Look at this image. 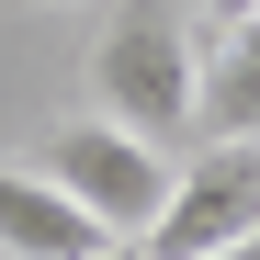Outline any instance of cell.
<instances>
[{"instance_id":"obj_3","label":"cell","mask_w":260,"mask_h":260,"mask_svg":"<svg viewBox=\"0 0 260 260\" xmlns=\"http://www.w3.org/2000/svg\"><path fill=\"white\" fill-rule=\"evenodd\" d=\"M260 238V136H204L170 181V215L147 226V260H204Z\"/></svg>"},{"instance_id":"obj_7","label":"cell","mask_w":260,"mask_h":260,"mask_svg":"<svg viewBox=\"0 0 260 260\" xmlns=\"http://www.w3.org/2000/svg\"><path fill=\"white\" fill-rule=\"evenodd\" d=\"M204 260H260V238H238V249H204Z\"/></svg>"},{"instance_id":"obj_4","label":"cell","mask_w":260,"mask_h":260,"mask_svg":"<svg viewBox=\"0 0 260 260\" xmlns=\"http://www.w3.org/2000/svg\"><path fill=\"white\" fill-rule=\"evenodd\" d=\"M113 226L79 192H57L46 170H0V260H91Z\"/></svg>"},{"instance_id":"obj_2","label":"cell","mask_w":260,"mask_h":260,"mask_svg":"<svg viewBox=\"0 0 260 260\" xmlns=\"http://www.w3.org/2000/svg\"><path fill=\"white\" fill-rule=\"evenodd\" d=\"M34 170H46L57 192H79L113 238H147L158 215H170L181 147H158V136H136V124H113V113H68V124H46Z\"/></svg>"},{"instance_id":"obj_1","label":"cell","mask_w":260,"mask_h":260,"mask_svg":"<svg viewBox=\"0 0 260 260\" xmlns=\"http://www.w3.org/2000/svg\"><path fill=\"white\" fill-rule=\"evenodd\" d=\"M91 113L136 124L158 147H192L204 124V46L181 0H113V23L91 34Z\"/></svg>"},{"instance_id":"obj_6","label":"cell","mask_w":260,"mask_h":260,"mask_svg":"<svg viewBox=\"0 0 260 260\" xmlns=\"http://www.w3.org/2000/svg\"><path fill=\"white\" fill-rule=\"evenodd\" d=\"M91 260H147V238H102V249H91Z\"/></svg>"},{"instance_id":"obj_5","label":"cell","mask_w":260,"mask_h":260,"mask_svg":"<svg viewBox=\"0 0 260 260\" xmlns=\"http://www.w3.org/2000/svg\"><path fill=\"white\" fill-rule=\"evenodd\" d=\"M204 136H260V12L204 23Z\"/></svg>"}]
</instances>
